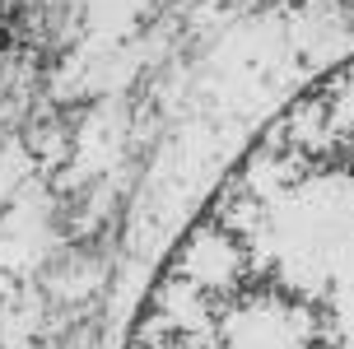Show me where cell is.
<instances>
[{"label":"cell","mask_w":354,"mask_h":349,"mask_svg":"<svg viewBox=\"0 0 354 349\" xmlns=\"http://www.w3.org/2000/svg\"><path fill=\"white\" fill-rule=\"evenodd\" d=\"M126 349H354V61L229 173Z\"/></svg>","instance_id":"6da1fadb"},{"label":"cell","mask_w":354,"mask_h":349,"mask_svg":"<svg viewBox=\"0 0 354 349\" xmlns=\"http://www.w3.org/2000/svg\"><path fill=\"white\" fill-rule=\"evenodd\" d=\"M15 47V33H10V23H0V52H10Z\"/></svg>","instance_id":"7a4b0ae2"},{"label":"cell","mask_w":354,"mask_h":349,"mask_svg":"<svg viewBox=\"0 0 354 349\" xmlns=\"http://www.w3.org/2000/svg\"><path fill=\"white\" fill-rule=\"evenodd\" d=\"M0 15H5V0H0Z\"/></svg>","instance_id":"3957f363"}]
</instances>
